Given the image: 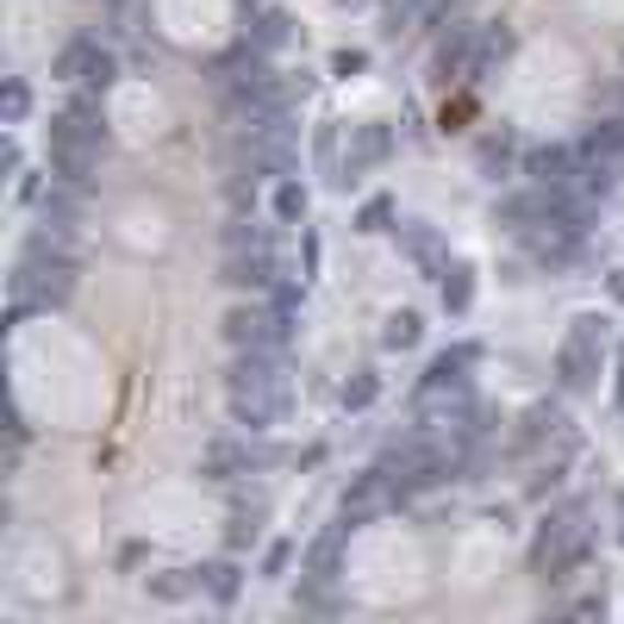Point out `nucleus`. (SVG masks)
<instances>
[{"label":"nucleus","mask_w":624,"mask_h":624,"mask_svg":"<svg viewBox=\"0 0 624 624\" xmlns=\"http://www.w3.org/2000/svg\"><path fill=\"white\" fill-rule=\"evenodd\" d=\"M207 593H213L219 605L237 600V562H213V568H207Z\"/></svg>","instance_id":"nucleus-10"},{"label":"nucleus","mask_w":624,"mask_h":624,"mask_svg":"<svg viewBox=\"0 0 624 624\" xmlns=\"http://www.w3.org/2000/svg\"><path fill=\"white\" fill-rule=\"evenodd\" d=\"M406 250L419 256V263H425V269H449L444 256H437V237H431V232H406Z\"/></svg>","instance_id":"nucleus-14"},{"label":"nucleus","mask_w":624,"mask_h":624,"mask_svg":"<svg viewBox=\"0 0 624 624\" xmlns=\"http://www.w3.org/2000/svg\"><path fill=\"white\" fill-rule=\"evenodd\" d=\"M388 156H393V132H388V125H363V132L350 137V156H344V176H337V181L350 188V181L363 176V169L388 163Z\"/></svg>","instance_id":"nucleus-7"},{"label":"nucleus","mask_w":624,"mask_h":624,"mask_svg":"<svg viewBox=\"0 0 624 624\" xmlns=\"http://www.w3.org/2000/svg\"><path fill=\"white\" fill-rule=\"evenodd\" d=\"M593 369H600V319H575L562 344V388H587Z\"/></svg>","instance_id":"nucleus-6"},{"label":"nucleus","mask_w":624,"mask_h":624,"mask_svg":"<svg viewBox=\"0 0 624 624\" xmlns=\"http://www.w3.org/2000/svg\"><path fill=\"white\" fill-rule=\"evenodd\" d=\"M388 219H393V200H369L363 207V232H388Z\"/></svg>","instance_id":"nucleus-17"},{"label":"nucleus","mask_w":624,"mask_h":624,"mask_svg":"<svg viewBox=\"0 0 624 624\" xmlns=\"http://www.w3.org/2000/svg\"><path fill=\"white\" fill-rule=\"evenodd\" d=\"M69 288H76V263L63 250H51V237H38L32 244V256L20 263V275H13V307H57V300H69Z\"/></svg>","instance_id":"nucleus-2"},{"label":"nucleus","mask_w":624,"mask_h":624,"mask_svg":"<svg viewBox=\"0 0 624 624\" xmlns=\"http://www.w3.org/2000/svg\"><path fill=\"white\" fill-rule=\"evenodd\" d=\"M57 76L76 81V88H94V94H107V88L119 81V63H113V51H100L94 38H76V44H63Z\"/></svg>","instance_id":"nucleus-4"},{"label":"nucleus","mask_w":624,"mask_h":624,"mask_svg":"<svg viewBox=\"0 0 624 624\" xmlns=\"http://www.w3.org/2000/svg\"><path fill=\"white\" fill-rule=\"evenodd\" d=\"M612 300H624V269H619V275H612Z\"/></svg>","instance_id":"nucleus-20"},{"label":"nucleus","mask_w":624,"mask_h":624,"mask_svg":"<svg viewBox=\"0 0 624 624\" xmlns=\"http://www.w3.org/2000/svg\"><path fill=\"white\" fill-rule=\"evenodd\" d=\"M468 300H475V281H468V269H444V307L463 312Z\"/></svg>","instance_id":"nucleus-13"},{"label":"nucleus","mask_w":624,"mask_h":624,"mask_svg":"<svg viewBox=\"0 0 624 624\" xmlns=\"http://www.w3.org/2000/svg\"><path fill=\"white\" fill-rule=\"evenodd\" d=\"M419 337H425V319L412 307L388 312V325H381V344H388V350H419Z\"/></svg>","instance_id":"nucleus-9"},{"label":"nucleus","mask_w":624,"mask_h":624,"mask_svg":"<svg viewBox=\"0 0 624 624\" xmlns=\"http://www.w3.org/2000/svg\"><path fill=\"white\" fill-rule=\"evenodd\" d=\"M581 549H587V512L581 506H568V512H556L544 525V537H537V568H575L581 562Z\"/></svg>","instance_id":"nucleus-3"},{"label":"nucleus","mask_w":624,"mask_h":624,"mask_svg":"<svg viewBox=\"0 0 624 624\" xmlns=\"http://www.w3.org/2000/svg\"><path fill=\"white\" fill-rule=\"evenodd\" d=\"M275 213L288 219H307V188H300V181H281V188H275Z\"/></svg>","instance_id":"nucleus-12"},{"label":"nucleus","mask_w":624,"mask_h":624,"mask_svg":"<svg viewBox=\"0 0 624 624\" xmlns=\"http://www.w3.org/2000/svg\"><path fill=\"white\" fill-rule=\"evenodd\" d=\"M512 151H519L512 137H488V144H481V169L500 181V176H506V163H512Z\"/></svg>","instance_id":"nucleus-11"},{"label":"nucleus","mask_w":624,"mask_h":624,"mask_svg":"<svg viewBox=\"0 0 624 624\" xmlns=\"http://www.w3.org/2000/svg\"><path fill=\"white\" fill-rule=\"evenodd\" d=\"M25 113H32V88H25V81H7V119L20 125Z\"/></svg>","instance_id":"nucleus-16"},{"label":"nucleus","mask_w":624,"mask_h":624,"mask_svg":"<svg viewBox=\"0 0 624 624\" xmlns=\"http://www.w3.org/2000/svg\"><path fill=\"white\" fill-rule=\"evenodd\" d=\"M225 337H232L237 350H281V337H288V319L269 307H237L225 319Z\"/></svg>","instance_id":"nucleus-5"},{"label":"nucleus","mask_w":624,"mask_h":624,"mask_svg":"<svg viewBox=\"0 0 624 624\" xmlns=\"http://www.w3.org/2000/svg\"><path fill=\"white\" fill-rule=\"evenodd\" d=\"M94 156L88 144H76V137H51V176L63 181V188H88V176H94Z\"/></svg>","instance_id":"nucleus-8"},{"label":"nucleus","mask_w":624,"mask_h":624,"mask_svg":"<svg viewBox=\"0 0 624 624\" xmlns=\"http://www.w3.org/2000/svg\"><path fill=\"white\" fill-rule=\"evenodd\" d=\"M375 393H381V381H375V375H356L350 388H344V406L363 412V406H375Z\"/></svg>","instance_id":"nucleus-15"},{"label":"nucleus","mask_w":624,"mask_h":624,"mask_svg":"<svg viewBox=\"0 0 624 624\" xmlns=\"http://www.w3.org/2000/svg\"><path fill=\"white\" fill-rule=\"evenodd\" d=\"M619 400H624V369H619Z\"/></svg>","instance_id":"nucleus-21"},{"label":"nucleus","mask_w":624,"mask_h":624,"mask_svg":"<svg viewBox=\"0 0 624 624\" xmlns=\"http://www.w3.org/2000/svg\"><path fill=\"white\" fill-rule=\"evenodd\" d=\"M293 562V544H269V556H263V575H288Z\"/></svg>","instance_id":"nucleus-18"},{"label":"nucleus","mask_w":624,"mask_h":624,"mask_svg":"<svg viewBox=\"0 0 624 624\" xmlns=\"http://www.w3.org/2000/svg\"><path fill=\"white\" fill-rule=\"evenodd\" d=\"M225 400H232V419L250 431H269L281 412H288V381H281V369L269 363V350H250L244 363L232 369V381H225Z\"/></svg>","instance_id":"nucleus-1"},{"label":"nucleus","mask_w":624,"mask_h":624,"mask_svg":"<svg viewBox=\"0 0 624 624\" xmlns=\"http://www.w3.org/2000/svg\"><path fill=\"white\" fill-rule=\"evenodd\" d=\"M256 38H263V44H281V38H288V20H281V13H263V32H256Z\"/></svg>","instance_id":"nucleus-19"}]
</instances>
